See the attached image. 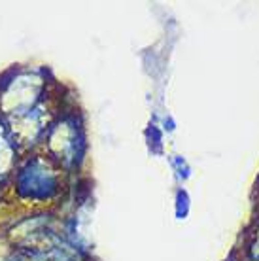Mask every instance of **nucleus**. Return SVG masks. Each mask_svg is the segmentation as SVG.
I'll return each mask as SVG.
<instances>
[{"label":"nucleus","instance_id":"f257e3e1","mask_svg":"<svg viewBox=\"0 0 259 261\" xmlns=\"http://www.w3.org/2000/svg\"><path fill=\"white\" fill-rule=\"evenodd\" d=\"M55 174L45 167L44 161L29 163L19 174V190L29 197H49L55 190Z\"/></svg>","mask_w":259,"mask_h":261},{"label":"nucleus","instance_id":"f03ea898","mask_svg":"<svg viewBox=\"0 0 259 261\" xmlns=\"http://www.w3.org/2000/svg\"><path fill=\"white\" fill-rule=\"evenodd\" d=\"M252 257L253 259H259V231H257V235H255V241H253V244H252Z\"/></svg>","mask_w":259,"mask_h":261}]
</instances>
